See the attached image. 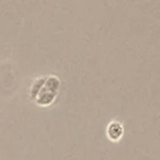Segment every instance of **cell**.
<instances>
[{
    "label": "cell",
    "instance_id": "cell-1",
    "mask_svg": "<svg viewBox=\"0 0 160 160\" xmlns=\"http://www.w3.org/2000/svg\"><path fill=\"white\" fill-rule=\"evenodd\" d=\"M106 131H108L109 139H111V140H114V141L121 139V136H122V134H124L122 125H121L120 122H118V121H112L111 124H109Z\"/></svg>",
    "mask_w": 160,
    "mask_h": 160
}]
</instances>
